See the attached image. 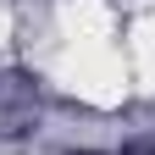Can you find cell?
<instances>
[{"label": "cell", "mask_w": 155, "mask_h": 155, "mask_svg": "<svg viewBox=\"0 0 155 155\" xmlns=\"http://www.w3.org/2000/svg\"><path fill=\"white\" fill-rule=\"evenodd\" d=\"M122 155H155V139H139V144H122Z\"/></svg>", "instance_id": "1"}]
</instances>
